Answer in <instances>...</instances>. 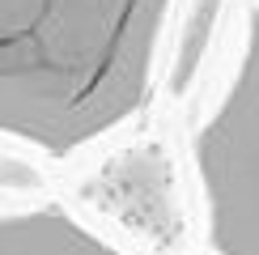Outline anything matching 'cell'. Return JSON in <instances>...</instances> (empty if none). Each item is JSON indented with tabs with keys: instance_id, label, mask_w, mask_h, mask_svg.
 <instances>
[{
	"instance_id": "7a4b0ae2",
	"label": "cell",
	"mask_w": 259,
	"mask_h": 255,
	"mask_svg": "<svg viewBox=\"0 0 259 255\" xmlns=\"http://www.w3.org/2000/svg\"><path fill=\"white\" fill-rule=\"evenodd\" d=\"M191 166L212 255H259V5L217 106L191 136Z\"/></svg>"
},
{
	"instance_id": "6da1fadb",
	"label": "cell",
	"mask_w": 259,
	"mask_h": 255,
	"mask_svg": "<svg viewBox=\"0 0 259 255\" xmlns=\"http://www.w3.org/2000/svg\"><path fill=\"white\" fill-rule=\"evenodd\" d=\"M175 0H0V136L72 157L145 106Z\"/></svg>"
},
{
	"instance_id": "3957f363",
	"label": "cell",
	"mask_w": 259,
	"mask_h": 255,
	"mask_svg": "<svg viewBox=\"0 0 259 255\" xmlns=\"http://www.w3.org/2000/svg\"><path fill=\"white\" fill-rule=\"evenodd\" d=\"M0 255H127L60 204L0 212Z\"/></svg>"
}]
</instances>
